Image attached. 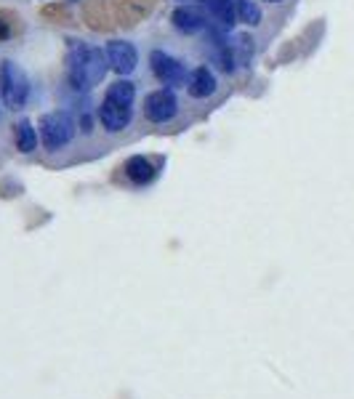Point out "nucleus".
<instances>
[{
	"mask_svg": "<svg viewBox=\"0 0 354 399\" xmlns=\"http://www.w3.org/2000/svg\"><path fill=\"white\" fill-rule=\"evenodd\" d=\"M107 75L104 54L91 43H72L67 54V77L75 88H93Z\"/></svg>",
	"mask_w": 354,
	"mask_h": 399,
	"instance_id": "nucleus-1",
	"label": "nucleus"
},
{
	"mask_svg": "<svg viewBox=\"0 0 354 399\" xmlns=\"http://www.w3.org/2000/svg\"><path fill=\"white\" fill-rule=\"evenodd\" d=\"M0 93H3L6 107H11V109H22L30 99V80H27L24 70L14 61L0 64Z\"/></svg>",
	"mask_w": 354,
	"mask_h": 399,
	"instance_id": "nucleus-2",
	"label": "nucleus"
},
{
	"mask_svg": "<svg viewBox=\"0 0 354 399\" xmlns=\"http://www.w3.org/2000/svg\"><path fill=\"white\" fill-rule=\"evenodd\" d=\"M40 139L45 149H61L75 139V120L70 112H48L40 118Z\"/></svg>",
	"mask_w": 354,
	"mask_h": 399,
	"instance_id": "nucleus-3",
	"label": "nucleus"
},
{
	"mask_svg": "<svg viewBox=\"0 0 354 399\" xmlns=\"http://www.w3.org/2000/svg\"><path fill=\"white\" fill-rule=\"evenodd\" d=\"M149 64H152L155 77L160 80L165 88H176V86H184V83H187V70H184V64L178 59H174V56H168V54H162V51H152Z\"/></svg>",
	"mask_w": 354,
	"mask_h": 399,
	"instance_id": "nucleus-4",
	"label": "nucleus"
},
{
	"mask_svg": "<svg viewBox=\"0 0 354 399\" xmlns=\"http://www.w3.org/2000/svg\"><path fill=\"white\" fill-rule=\"evenodd\" d=\"M178 112V99L176 93L171 88H160L152 91L144 102V115H147L149 123H168L174 120Z\"/></svg>",
	"mask_w": 354,
	"mask_h": 399,
	"instance_id": "nucleus-5",
	"label": "nucleus"
},
{
	"mask_svg": "<svg viewBox=\"0 0 354 399\" xmlns=\"http://www.w3.org/2000/svg\"><path fill=\"white\" fill-rule=\"evenodd\" d=\"M131 118H133L131 104H118L112 102V99H104V104L99 107V120H102V125L109 133L125 131L131 125Z\"/></svg>",
	"mask_w": 354,
	"mask_h": 399,
	"instance_id": "nucleus-6",
	"label": "nucleus"
},
{
	"mask_svg": "<svg viewBox=\"0 0 354 399\" xmlns=\"http://www.w3.org/2000/svg\"><path fill=\"white\" fill-rule=\"evenodd\" d=\"M107 61L112 64V70L120 75H131L139 64V51L133 48V43L125 40H112L107 43Z\"/></svg>",
	"mask_w": 354,
	"mask_h": 399,
	"instance_id": "nucleus-7",
	"label": "nucleus"
},
{
	"mask_svg": "<svg viewBox=\"0 0 354 399\" xmlns=\"http://www.w3.org/2000/svg\"><path fill=\"white\" fill-rule=\"evenodd\" d=\"M171 22H174V27H176L178 32H184V35H197V32H203L208 27L206 14H203L197 6H178L176 11L171 14Z\"/></svg>",
	"mask_w": 354,
	"mask_h": 399,
	"instance_id": "nucleus-8",
	"label": "nucleus"
},
{
	"mask_svg": "<svg viewBox=\"0 0 354 399\" xmlns=\"http://www.w3.org/2000/svg\"><path fill=\"white\" fill-rule=\"evenodd\" d=\"M187 91L194 99H208L216 91V75L210 72L208 67H197L187 75Z\"/></svg>",
	"mask_w": 354,
	"mask_h": 399,
	"instance_id": "nucleus-9",
	"label": "nucleus"
},
{
	"mask_svg": "<svg viewBox=\"0 0 354 399\" xmlns=\"http://www.w3.org/2000/svg\"><path fill=\"white\" fill-rule=\"evenodd\" d=\"M155 165H152V160H147V157H141V155H136V157H131L128 163H125V176L131 178L136 187H144V184H149L152 178H155Z\"/></svg>",
	"mask_w": 354,
	"mask_h": 399,
	"instance_id": "nucleus-10",
	"label": "nucleus"
},
{
	"mask_svg": "<svg viewBox=\"0 0 354 399\" xmlns=\"http://www.w3.org/2000/svg\"><path fill=\"white\" fill-rule=\"evenodd\" d=\"M206 8L210 11V16L222 24V27H232L237 19V6L232 0H203Z\"/></svg>",
	"mask_w": 354,
	"mask_h": 399,
	"instance_id": "nucleus-11",
	"label": "nucleus"
},
{
	"mask_svg": "<svg viewBox=\"0 0 354 399\" xmlns=\"http://www.w3.org/2000/svg\"><path fill=\"white\" fill-rule=\"evenodd\" d=\"M14 128H16V149L19 152H32V149L38 147V133H35L30 120H19Z\"/></svg>",
	"mask_w": 354,
	"mask_h": 399,
	"instance_id": "nucleus-12",
	"label": "nucleus"
},
{
	"mask_svg": "<svg viewBox=\"0 0 354 399\" xmlns=\"http://www.w3.org/2000/svg\"><path fill=\"white\" fill-rule=\"evenodd\" d=\"M107 99H112V102H118V104H131L133 107L136 86H133L131 80H118V83H112V86L107 88Z\"/></svg>",
	"mask_w": 354,
	"mask_h": 399,
	"instance_id": "nucleus-13",
	"label": "nucleus"
},
{
	"mask_svg": "<svg viewBox=\"0 0 354 399\" xmlns=\"http://www.w3.org/2000/svg\"><path fill=\"white\" fill-rule=\"evenodd\" d=\"M229 48H232V54H235L237 64H245V67H248V61H251V56H253L251 38H248V35H237L235 43H229Z\"/></svg>",
	"mask_w": 354,
	"mask_h": 399,
	"instance_id": "nucleus-14",
	"label": "nucleus"
},
{
	"mask_svg": "<svg viewBox=\"0 0 354 399\" xmlns=\"http://www.w3.org/2000/svg\"><path fill=\"white\" fill-rule=\"evenodd\" d=\"M237 16H240V22H245L251 27H256L261 22V11L253 0H237Z\"/></svg>",
	"mask_w": 354,
	"mask_h": 399,
	"instance_id": "nucleus-15",
	"label": "nucleus"
},
{
	"mask_svg": "<svg viewBox=\"0 0 354 399\" xmlns=\"http://www.w3.org/2000/svg\"><path fill=\"white\" fill-rule=\"evenodd\" d=\"M176 3H184V6H194V3H203V0H176Z\"/></svg>",
	"mask_w": 354,
	"mask_h": 399,
	"instance_id": "nucleus-16",
	"label": "nucleus"
},
{
	"mask_svg": "<svg viewBox=\"0 0 354 399\" xmlns=\"http://www.w3.org/2000/svg\"><path fill=\"white\" fill-rule=\"evenodd\" d=\"M266 3H280V0H266Z\"/></svg>",
	"mask_w": 354,
	"mask_h": 399,
	"instance_id": "nucleus-17",
	"label": "nucleus"
}]
</instances>
